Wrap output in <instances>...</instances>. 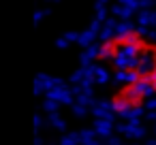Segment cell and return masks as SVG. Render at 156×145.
Returning <instances> with one entry per match:
<instances>
[{
	"instance_id": "cell-1",
	"label": "cell",
	"mask_w": 156,
	"mask_h": 145,
	"mask_svg": "<svg viewBox=\"0 0 156 145\" xmlns=\"http://www.w3.org/2000/svg\"><path fill=\"white\" fill-rule=\"evenodd\" d=\"M96 60L118 79L137 83L156 96V41L135 28L107 36Z\"/></svg>"
},
{
	"instance_id": "cell-2",
	"label": "cell",
	"mask_w": 156,
	"mask_h": 145,
	"mask_svg": "<svg viewBox=\"0 0 156 145\" xmlns=\"http://www.w3.org/2000/svg\"><path fill=\"white\" fill-rule=\"evenodd\" d=\"M150 98H152V94L145 88L130 83V81H122V85L111 96V107H113V111H118L122 115H133V113L141 111Z\"/></svg>"
}]
</instances>
